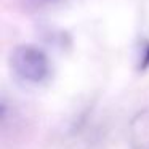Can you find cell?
Masks as SVG:
<instances>
[{
    "mask_svg": "<svg viewBox=\"0 0 149 149\" xmlns=\"http://www.w3.org/2000/svg\"><path fill=\"white\" fill-rule=\"evenodd\" d=\"M10 68L13 75L27 87H40L52 75V61L37 45H18L11 50Z\"/></svg>",
    "mask_w": 149,
    "mask_h": 149,
    "instance_id": "6da1fadb",
    "label": "cell"
},
{
    "mask_svg": "<svg viewBox=\"0 0 149 149\" xmlns=\"http://www.w3.org/2000/svg\"><path fill=\"white\" fill-rule=\"evenodd\" d=\"M58 2H61V0H26V3L32 5L36 8H48L52 5L58 3Z\"/></svg>",
    "mask_w": 149,
    "mask_h": 149,
    "instance_id": "7a4b0ae2",
    "label": "cell"
},
{
    "mask_svg": "<svg viewBox=\"0 0 149 149\" xmlns=\"http://www.w3.org/2000/svg\"><path fill=\"white\" fill-rule=\"evenodd\" d=\"M148 68H149V43L143 52L141 61H139V69H148Z\"/></svg>",
    "mask_w": 149,
    "mask_h": 149,
    "instance_id": "3957f363",
    "label": "cell"
}]
</instances>
